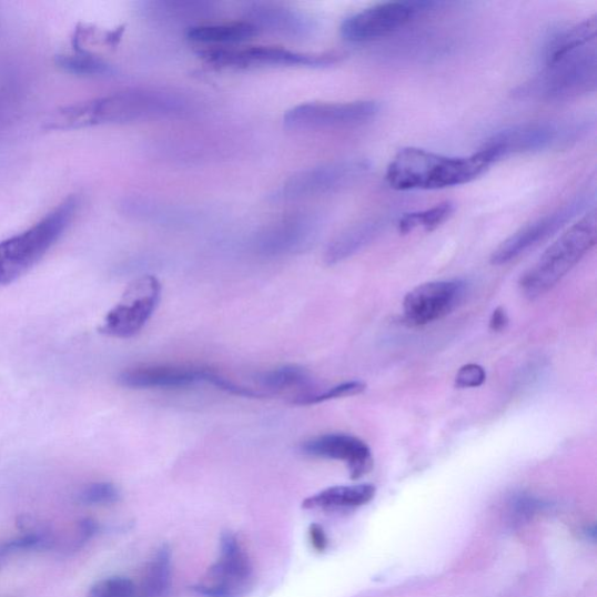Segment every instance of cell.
I'll list each match as a JSON object with an SVG mask.
<instances>
[{"instance_id":"cell-1","label":"cell","mask_w":597,"mask_h":597,"mask_svg":"<svg viewBox=\"0 0 597 597\" xmlns=\"http://www.w3.org/2000/svg\"><path fill=\"white\" fill-rule=\"evenodd\" d=\"M191 101L163 89H128L100 99L57 109L44 121V129L81 130L98 125L129 124L183 117Z\"/></svg>"},{"instance_id":"cell-2","label":"cell","mask_w":597,"mask_h":597,"mask_svg":"<svg viewBox=\"0 0 597 597\" xmlns=\"http://www.w3.org/2000/svg\"><path fill=\"white\" fill-rule=\"evenodd\" d=\"M494 164L479 150L469 156H446L423 149L401 150L386 170L387 185L396 191H432L465 185Z\"/></svg>"},{"instance_id":"cell-3","label":"cell","mask_w":597,"mask_h":597,"mask_svg":"<svg viewBox=\"0 0 597 597\" xmlns=\"http://www.w3.org/2000/svg\"><path fill=\"white\" fill-rule=\"evenodd\" d=\"M79 205L77 196L68 198L26 232L0 242V286L19 280L48 254L77 215Z\"/></svg>"},{"instance_id":"cell-4","label":"cell","mask_w":597,"mask_h":597,"mask_svg":"<svg viewBox=\"0 0 597 597\" xmlns=\"http://www.w3.org/2000/svg\"><path fill=\"white\" fill-rule=\"evenodd\" d=\"M596 237V210L593 209L571 224L525 272L520 280L523 294L536 298L554 289L595 246Z\"/></svg>"},{"instance_id":"cell-5","label":"cell","mask_w":597,"mask_h":597,"mask_svg":"<svg viewBox=\"0 0 597 597\" xmlns=\"http://www.w3.org/2000/svg\"><path fill=\"white\" fill-rule=\"evenodd\" d=\"M596 81L597 57L591 43L545 64L542 72L514 91V97L524 101L563 102L593 93Z\"/></svg>"},{"instance_id":"cell-6","label":"cell","mask_w":597,"mask_h":597,"mask_svg":"<svg viewBox=\"0 0 597 597\" xmlns=\"http://www.w3.org/2000/svg\"><path fill=\"white\" fill-rule=\"evenodd\" d=\"M590 129L588 120L538 121L517 124L496 132L482 151L493 160L564 148L578 142Z\"/></svg>"},{"instance_id":"cell-7","label":"cell","mask_w":597,"mask_h":597,"mask_svg":"<svg viewBox=\"0 0 597 597\" xmlns=\"http://www.w3.org/2000/svg\"><path fill=\"white\" fill-rule=\"evenodd\" d=\"M443 2H389L360 11L342 22L341 36L353 43H365L393 36L416 18L442 9Z\"/></svg>"},{"instance_id":"cell-8","label":"cell","mask_w":597,"mask_h":597,"mask_svg":"<svg viewBox=\"0 0 597 597\" xmlns=\"http://www.w3.org/2000/svg\"><path fill=\"white\" fill-rule=\"evenodd\" d=\"M364 159H343L290 176L272 196L275 201H298L326 195L355 185L371 171Z\"/></svg>"},{"instance_id":"cell-9","label":"cell","mask_w":597,"mask_h":597,"mask_svg":"<svg viewBox=\"0 0 597 597\" xmlns=\"http://www.w3.org/2000/svg\"><path fill=\"white\" fill-rule=\"evenodd\" d=\"M255 585L254 567L239 538L225 533L217 561L193 590L203 597H245Z\"/></svg>"},{"instance_id":"cell-10","label":"cell","mask_w":597,"mask_h":597,"mask_svg":"<svg viewBox=\"0 0 597 597\" xmlns=\"http://www.w3.org/2000/svg\"><path fill=\"white\" fill-rule=\"evenodd\" d=\"M162 297V284L148 274L133 281L122 301L105 316L100 332L118 338H129L140 333L154 314Z\"/></svg>"},{"instance_id":"cell-11","label":"cell","mask_w":597,"mask_h":597,"mask_svg":"<svg viewBox=\"0 0 597 597\" xmlns=\"http://www.w3.org/2000/svg\"><path fill=\"white\" fill-rule=\"evenodd\" d=\"M380 109L375 101L303 103L286 111L284 125L296 131L354 128L373 121Z\"/></svg>"},{"instance_id":"cell-12","label":"cell","mask_w":597,"mask_h":597,"mask_svg":"<svg viewBox=\"0 0 597 597\" xmlns=\"http://www.w3.org/2000/svg\"><path fill=\"white\" fill-rule=\"evenodd\" d=\"M593 200L594 194H580L563 204L557 211L524 225L493 252L492 264H508L525 254L526 251L555 235L568 222L583 214Z\"/></svg>"},{"instance_id":"cell-13","label":"cell","mask_w":597,"mask_h":597,"mask_svg":"<svg viewBox=\"0 0 597 597\" xmlns=\"http://www.w3.org/2000/svg\"><path fill=\"white\" fill-rule=\"evenodd\" d=\"M467 284L464 281H441L413 289L404 297L403 308L409 324L423 326L453 312L464 301Z\"/></svg>"},{"instance_id":"cell-14","label":"cell","mask_w":597,"mask_h":597,"mask_svg":"<svg viewBox=\"0 0 597 597\" xmlns=\"http://www.w3.org/2000/svg\"><path fill=\"white\" fill-rule=\"evenodd\" d=\"M210 61L226 67H326L338 61L335 54H307L272 45L242 50H222L209 54Z\"/></svg>"},{"instance_id":"cell-15","label":"cell","mask_w":597,"mask_h":597,"mask_svg":"<svg viewBox=\"0 0 597 597\" xmlns=\"http://www.w3.org/2000/svg\"><path fill=\"white\" fill-rule=\"evenodd\" d=\"M321 223L314 214L287 215L264 229L257 246L266 255H284L303 250L318 235Z\"/></svg>"},{"instance_id":"cell-16","label":"cell","mask_w":597,"mask_h":597,"mask_svg":"<svg viewBox=\"0 0 597 597\" xmlns=\"http://www.w3.org/2000/svg\"><path fill=\"white\" fill-rule=\"evenodd\" d=\"M302 451L310 456L346 464L353 479L370 473L374 464L370 446L351 434L331 433L315 436L302 446Z\"/></svg>"},{"instance_id":"cell-17","label":"cell","mask_w":597,"mask_h":597,"mask_svg":"<svg viewBox=\"0 0 597 597\" xmlns=\"http://www.w3.org/2000/svg\"><path fill=\"white\" fill-rule=\"evenodd\" d=\"M205 367L185 365H142L119 376L121 385L133 389H185L204 383Z\"/></svg>"},{"instance_id":"cell-18","label":"cell","mask_w":597,"mask_h":597,"mask_svg":"<svg viewBox=\"0 0 597 597\" xmlns=\"http://www.w3.org/2000/svg\"><path fill=\"white\" fill-rule=\"evenodd\" d=\"M245 12V21L259 33L264 31L287 39L303 40L314 34L316 29L312 17L280 4L255 3L247 7Z\"/></svg>"},{"instance_id":"cell-19","label":"cell","mask_w":597,"mask_h":597,"mask_svg":"<svg viewBox=\"0 0 597 597\" xmlns=\"http://www.w3.org/2000/svg\"><path fill=\"white\" fill-rule=\"evenodd\" d=\"M385 225L383 217H370L343 229L326 249V263L335 265L355 256L383 233Z\"/></svg>"},{"instance_id":"cell-20","label":"cell","mask_w":597,"mask_h":597,"mask_svg":"<svg viewBox=\"0 0 597 597\" xmlns=\"http://www.w3.org/2000/svg\"><path fill=\"white\" fill-rule=\"evenodd\" d=\"M375 494L373 485L336 486L307 497L303 508L315 512L350 510L370 503Z\"/></svg>"},{"instance_id":"cell-21","label":"cell","mask_w":597,"mask_h":597,"mask_svg":"<svg viewBox=\"0 0 597 597\" xmlns=\"http://www.w3.org/2000/svg\"><path fill=\"white\" fill-rule=\"evenodd\" d=\"M597 30L596 16L580 22V24L557 31L550 36L544 49L545 64L557 60L595 43Z\"/></svg>"},{"instance_id":"cell-22","label":"cell","mask_w":597,"mask_h":597,"mask_svg":"<svg viewBox=\"0 0 597 597\" xmlns=\"http://www.w3.org/2000/svg\"><path fill=\"white\" fill-rule=\"evenodd\" d=\"M257 34L259 31L244 20L193 27L189 30L188 38L195 43L225 45L245 42Z\"/></svg>"},{"instance_id":"cell-23","label":"cell","mask_w":597,"mask_h":597,"mask_svg":"<svg viewBox=\"0 0 597 597\" xmlns=\"http://www.w3.org/2000/svg\"><path fill=\"white\" fill-rule=\"evenodd\" d=\"M260 392L265 396L279 395L291 389H303L311 383V377L304 367L284 365L261 374L257 378Z\"/></svg>"},{"instance_id":"cell-24","label":"cell","mask_w":597,"mask_h":597,"mask_svg":"<svg viewBox=\"0 0 597 597\" xmlns=\"http://www.w3.org/2000/svg\"><path fill=\"white\" fill-rule=\"evenodd\" d=\"M171 549L163 546L149 564L143 585L144 597H165L172 581Z\"/></svg>"},{"instance_id":"cell-25","label":"cell","mask_w":597,"mask_h":597,"mask_svg":"<svg viewBox=\"0 0 597 597\" xmlns=\"http://www.w3.org/2000/svg\"><path fill=\"white\" fill-rule=\"evenodd\" d=\"M454 211V203L446 201L426 211L404 214L398 221V231L401 234H409L417 227H424L426 232H432L448 221Z\"/></svg>"},{"instance_id":"cell-26","label":"cell","mask_w":597,"mask_h":597,"mask_svg":"<svg viewBox=\"0 0 597 597\" xmlns=\"http://www.w3.org/2000/svg\"><path fill=\"white\" fill-rule=\"evenodd\" d=\"M55 62L64 72L75 75L97 77L111 72V67L105 61L83 50L73 54L59 55Z\"/></svg>"},{"instance_id":"cell-27","label":"cell","mask_w":597,"mask_h":597,"mask_svg":"<svg viewBox=\"0 0 597 597\" xmlns=\"http://www.w3.org/2000/svg\"><path fill=\"white\" fill-rule=\"evenodd\" d=\"M366 388L365 383L361 381H351L335 385L326 392H310L303 395L293 397L292 403L295 405H316L328 401L353 397L362 394Z\"/></svg>"},{"instance_id":"cell-28","label":"cell","mask_w":597,"mask_h":597,"mask_svg":"<svg viewBox=\"0 0 597 597\" xmlns=\"http://www.w3.org/2000/svg\"><path fill=\"white\" fill-rule=\"evenodd\" d=\"M135 585L128 578L112 577L90 588L88 597H135Z\"/></svg>"},{"instance_id":"cell-29","label":"cell","mask_w":597,"mask_h":597,"mask_svg":"<svg viewBox=\"0 0 597 597\" xmlns=\"http://www.w3.org/2000/svg\"><path fill=\"white\" fill-rule=\"evenodd\" d=\"M51 545L52 539L45 534L38 533L22 536L0 546V561L17 553H27V550L49 548Z\"/></svg>"},{"instance_id":"cell-30","label":"cell","mask_w":597,"mask_h":597,"mask_svg":"<svg viewBox=\"0 0 597 597\" xmlns=\"http://www.w3.org/2000/svg\"><path fill=\"white\" fill-rule=\"evenodd\" d=\"M120 489L110 482H99L85 487L80 494V500L87 505H104L119 502Z\"/></svg>"},{"instance_id":"cell-31","label":"cell","mask_w":597,"mask_h":597,"mask_svg":"<svg viewBox=\"0 0 597 597\" xmlns=\"http://www.w3.org/2000/svg\"><path fill=\"white\" fill-rule=\"evenodd\" d=\"M487 374L484 367L478 364H466L456 374L455 384L457 387H477L486 382Z\"/></svg>"},{"instance_id":"cell-32","label":"cell","mask_w":597,"mask_h":597,"mask_svg":"<svg viewBox=\"0 0 597 597\" xmlns=\"http://www.w3.org/2000/svg\"><path fill=\"white\" fill-rule=\"evenodd\" d=\"M310 542L317 553H325L328 547V538L323 526L312 524L308 530Z\"/></svg>"},{"instance_id":"cell-33","label":"cell","mask_w":597,"mask_h":597,"mask_svg":"<svg viewBox=\"0 0 597 597\" xmlns=\"http://www.w3.org/2000/svg\"><path fill=\"white\" fill-rule=\"evenodd\" d=\"M99 532H100V525L98 524V522L90 518L83 519L80 523V530H79L80 545H83V543L95 537Z\"/></svg>"},{"instance_id":"cell-34","label":"cell","mask_w":597,"mask_h":597,"mask_svg":"<svg viewBox=\"0 0 597 597\" xmlns=\"http://www.w3.org/2000/svg\"><path fill=\"white\" fill-rule=\"evenodd\" d=\"M509 318L507 312L504 308L498 307L493 312L490 318V330L494 332H502L508 326Z\"/></svg>"}]
</instances>
